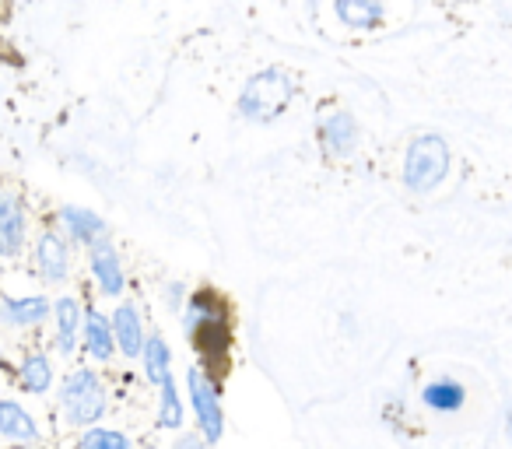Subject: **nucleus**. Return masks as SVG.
I'll return each mask as SVG.
<instances>
[{
	"label": "nucleus",
	"mask_w": 512,
	"mask_h": 449,
	"mask_svg": "<svg viewBox=\"0 0 512 449\" xmlns=\"http://www.w3.org/2000/svg\"><path fill=\"white\" fill-rule=\"evenodd\" d=\"M81 330H85V351L95 358V362H109L116 351L113 344V330H109V320L102 313H95V309H88L85 320H81Z\"/></svg>",
	"instance_id": "obj_12"
},
{
	"label": "nucleus",
	"mask_w": 512,
	"mask_h": 449,
	"mask_svg": "<svg viewBox=\"0 0 512 449\" xmlns=\"http://www.w3.org/2000/svg\"><path fill=\"white\" fill-rule=\"evenodd\" d=\"M386 8L383 4H372V0H341L337 4V18L351 29H376L383 22Z\"/></svg>",
	"instance_id": "obj_18"
},
{
	"label": "nucleus",
	"mask_w": 512,
	"mask_h": 449,
	"mask_svg": "<svg viewBox=\"0 0 512 449\" xmlns=\"http://www.w3.org/2000/svg\"><path fill=\"white\" fill-rule=\"evenodd\" d=\"M158 390H162V404H158V425H162V428H179V425H183V400H179V393H176V383H172V379H165Z\"/></svg>",
	"instance_id": "obj_20"
},
{
	"label": "nucleus",
	"mask_w": 512,
	"mask_h": 449,
	"mask_svg": "<svg viewBox=\"0 0 512 449\" xmlns=\"http://www.w3.org/2000/svg\"><path fill=\"white\" fill-rule=\"evenodd\" d=\"M449 172V144L439 134H421L404 158V186L411 193H432Z\"/></svg>",
	"instance_id": "obj_3"
},
{
	"label": "nucleus",
	"mask_w": 512,
	"mask_h": 449,
	"mask_svg": "<svg viewBox=\"0 0 512 449\" xmlns=\"http://www.w3.org/2000/svg\"><path fill=\"white\" fill-rule=\"evenodd\" d=\"M53 302L46 295H25V299H8L4 302V320L15 327H36L50 316Z\"/></svg>",
	"instance_id": "obj_15"
},
{
	"label": "nucleus",
	"mask_w": 512,
	"mask_h": 449,
	"mask_svg": "<svg viewBox=\"0 0 512 449\" xmlns=\"http://www.w3.org/2000/svg\"><path fill=\"white\" fill-rule=\"evenodd\" d=\"M0 435L15 442H32L39 435V425L18 400H0Z\"/></svg>",
	"instance_id": "obj_13"
},
{
	"label": "nucleus",
	"mask_w": 512,
	"mask_h": 449,
	"mask_svg": "<svg viewBox=\"0 0 512 449\" xmlns=\"http://www.w3.org/2000/svg\"><path fill=\"white\" fill-rule=\"evenodd\" d=\"M320 144L330 158H348L358 148V123L351 113H330L320 123Z\"/></svg>",
	"instance_id": "obj_7"
},
{
	"label": "nucleus",
	"mask_w": 512,
	"mask_h": 449,
	"mask_svg": "<svg viewBox=\"0 0 512 449\" xmlns=\"http://www.w3.org/2000/svg\"><path fill=\"white\" fill-rule=\"evenodd\" d=\"M292 95H295L292 74H285L281 67H267V71L253 74L246 81V88L239 95V113L253 123H271L285 113Z\"/></svg>",
	"instance_id": "obj_2"
},
{
	"label": "nucleus",
	"mask_w": 512,
	"mask_h": 449,
	"mask_svg": "<svg viewBox=\"0 0 512 449\" xmlns=\"http://www.w3.org/2000/svg\"><path fill=\"white\" fill-rule=\"evenodd\" d=\"M36 267L50 285L67 281V243L57 232H43L36 243Z\"/></svg>",
	"instance_id": "obj_9"
},
{
	"label": "nucleus",
	"mask_w": 512,
	"mask_h": 449,
	"mask_svg": "<svg viewBox=\"0 0 512 449\" xmlns=\"http://www.w3.org/2000/svg\"><path fill=\"white\" fill-rule=\"evenodd\" d=\"M421 400H425L432 411H460L463 400H467V393H463V386L456 383V379H435V383H428L425 390H421Z\"/></svg>",
	"instance_id": "obj_17"
},
{
	"label": "nucleus",
	"mask_w": 512,
	"mask_h": 449,
	"mask_svg": "<svg viewBox=\"0 0 512 449\" xmlns=\"http://www.w3.org/2000/svg\"><path fill=\"white\" fill-rule=\"evenodd\" d=\"M29 236V214L18 193L0 190V257H18Z\"/></svg>",
	"instance_id": "obj_6"
},
{
	"label": "nucleus",
	"mask_w": 512,
	"mask_h": 449,
	"mask_svg": "<svg viewBox=\"0 0 512 449\" xmlns=\"http://www.w3.org/2000/svg\"><path fill=\"white\" fill-rule=\"evenodd\" d=\"M141 365H144V376H148V383L162 386L165 379H172V351H169V344H165V337H158V334L144 337Z\"/></svg>",
	"instance_id": "obj_14"
},
{
	"label": "nucleus",
	"mask_w": 512,
	"mask_h": 449,
	"mask_svg": "<svg viewBox=\"0 0 512 449\" xmlns=\"http://www.w3.org/2000/svg\"><path fill=\"white\" fill-rule=\"evenodd\" d=\"M60 221H64V229L71 232L81 246H88V250L109 243V225L95 211H88V207H64Z\"/></svg>",
	"instance_id": "obj_8"
},
{
	"label": "nucleus",
	"mask_w": 512,
	"mask_h": 449,
	"mask_svg": "<svg viewBox=\"0 0 512 449\" xmlns=\"http://www.w3.org/2000/svg\"><path fill=\"white\" fill-rule=\"evenodd\" d=\"M60 411L71 425L92 428L106 414V390L92 369H74L60 386Z\"/></svg>",
	"instance_id": "obj_4"
},
{
	"label": "nucleus",
	"mask_w": 512,
	"mask_h": 449,
	"mask_svg": "<svg viewBox=\"0 0 512 449\" xmlns=\"http://www.w3.org/2000/svg\"><path fill=\"white\" fill-rule=\"evenodd\" d=\"M109 330H113V344H120V351L127 358L141 355L144 348V323L141 313L134 306H116L113 320H109Z\"/></svg>",
	"instance_id": "obj_10"
},
{
	"label": "nucleus",
	"mask_w": 512,
	"mask_h": 449,
	"mask_svg": "<svg viewBox=\"0 0 512 449\" xmlns=\"http://www.w3.org/2000/svg\"><path fill=\"white\" fill-rule=\"evenodd\" d=\"M186 383H190L193 414H197V421H200V439L218 442L221 432H225V414H221L218 386H214V379L207 376V372H200V369H190Z\"/></svg>",
	"instance_id": "obj_5"
},
{
	"label": "nucleus",
	"mask_w": 512,
	"mask_h": 449,
	"mask_svg": "<svg viewBox=\"0 0 512 449\" xmlns=\"http://www.w3.org/2000/svg\"><path fill=\"white\" fill-rule=\"evenodd\" d=\"M81 449H134L127 435L113 432V428H88L85 439H81Z\"/></svg>",
	"instance_id": "obj_21"
},
{
	"label": "nucleus",
	"mask_w": 512,
	"mask_h": 449,
	"mask_svg": "<svg viewBox=\"0 0 512 449\" xmlns=\"http://www.w3.org/2000/svg\"><path fill=\"white\" fill-rule=\"evenodd\" d=\"M172 449H207L200 435H179V442Z\"/></svg>",
	"instance_id": "obj_22"
},
{
	"label": "nucleus",
	"mask_w": 512,
	"mask_h": 449,
	"mask_svg": "<svg viewBox=\"0 0 512 449\" xmlns=\"http://www.w3.org/2000/svg\"><path fill=\"white\" fill-rule=\"evenodd\" d=\"M18 383H22V390L29 393H46L53 383V365L46 355H29L22 362V369H18Z\"/></svg>",
	"instance_id": "obj_19"
},
{
	"label": "nucleus",
	"mask_w": 512,
	"mask_h": 449,
	"mask_svg": "<svg viewBox=\"0 0 512 449\" xmlns=\"http://www.w3.org/2000/svg\"><path fill=\"white\" fill-rule=\"evenodd\" d=\"M186 330H190L197 351L204 355L207 369H221V365L228 362V348H232V323H228V309L218 295L197 292L190 302H186Z\"/></svg>",
	"instance_id": "obj_1"
},
{
	"label": "nucleus",
	"mask_w": 512,
	"mask_h": 449,
	"mask_svg": "<svg viewBox=\"0 0 512 449\" xmlns=\"http://www.w3.org/2000/svg\"><path fill=\"white\" fill-rule=\"evenodd\" d=\"M57 316V348L64 355H71L74 344H78V330H81V306L78 299H57L50 309Z\"/></svg>",
	"instance_id": "obj_16"
},
{
	"label": "nucleus",
	"mask_w": 512,
	"mask_h": 449,
	"mask_svg": "<svg viewBox=\"0 0 512 449\" xmlns=\"http://www.w3.org/2000/svg\"><path fill=\"white\" fill-rule=\"evenodd\" d=\"M92 274L99 281V288L106 295H120L127 278H123V267H120V253H116L113 243H102L92 250Z\"/></svg>",
	"instance_id": "obj_11"
}]
</instances>
